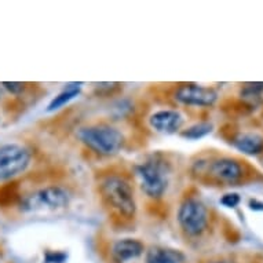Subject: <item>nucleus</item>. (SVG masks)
<instances>
[{
    "label": "nucleus",
    "mask_w": 263,
    "mask_h": 263,
    "mask_svg": "<svg viewBox=\"0 0 263 263\" xmlns=\"http://www.w3.org/2000/svg\"><path fill=\"white\" fill-rule=\"evenodd\" d=\"M100 193L104 203L125 220L133 219L137 212L134 189L124 177L110 174L101 181Z\"/></svg>",
    "instance_id": "nucleus-1"
},
{
    "label": "nucleus",
    "mask_w": 263,
    "mask_h": 263,
    "mask_svg": "<svg viewBox=\"0 0 263 263\" xmlns=\"http://www.w3.org/2000/svg\"><path fill=\"white\" fill-rule=\"evenodd\" d=\"M135 174L143 193L152 199H160L168 187L171 165L161 155H153L143 163L135 165Z\"/></svg>",
    "instance_id": "nucleus-2"
},
{
    "label": "nucleus",
    "mask_w": 263,
    "mask_h": 263,
    "mask_svg": "<svg viewBox=\"0 0 263 263\" xmlns=\"http://www.w3.org/2000/svg\"><path fill=\"white\" fill-rule=\"evenodd\" d=\"M78 138L90 151L101 156H113L120 152L124 137L120 131L109 124H94L78 131Z\"/></svg>",
    "instance_id": "nucleus-3"
},
{
    "label": "nucleus",
    "mask_w": 263,
    "mask_h": 263,
    "mask_svg": "<svg viewBox=\"0 0 263 263\" xmlns=\"http://www.w3.org/2000/svg\"><path fill=\"white\" fill-rule=\"evenodd\" d=\"M70 201V193L62 186H47L25 196L21 201V211H55L65 208Z\"/></svg>",
    "instance_id": "nucleus-4"
},
{
    "label": "nucleus",
    "mask_w": 263,
    "mask_h": 263,
    "mask_svg": "<svg viewBox=\"0 0 263 263\" xmlns=\"http://www.w3.org/2000/svg\"><path fill=\"white\" fill-rule=\"evenodd\" d=\"M178 223L187 236H200L208 226L207 207L197 199L183 200L178 210Z\"/></svg>",
    "instance_id": "nucleus-5"
},
{
    "label": "nucleus",
    "mask_w": 263,
    "mask_h": 263,
    "mask_svg": "<svg viewBox=\"0 0 263 263\" xmlns=\"http://www.w3.org/2000/svg\"><path fill=\"white\" fill-rule=\"evenodd\" d=\"M32 153L26 146L9 143L0 147V181H9L29 167Z\"/></svg>",
    "instance_id": "nucleus-6"
},
{
    "label": "nucleus",
    "mask_w": 263,
    "mask_h": 263,
    "mask_svg": "<svg viewBox=\"0 0 263 263\" xmlns=\"http://www.w3.org/2000/svg\"><path fill=\"white\" fill-rule=\"evenodd\" d=\"M175 100L186 106H203L208 108L215 104L218 94L210 87H201L197 84H181L175 91Z\"/></svg>",
    "instance_id": "nucleus-7"
},
{
    "label": "nucleus",
    "mask_w": 263,
    "mask_h": 263,
    "mask_svg": "<svg viewBox=\"0 0 263 263\" xmlns=\"http://www.w3.org/2000/svg\"><path fill=\"white\" fill-rule=\"evenodd\" d=\"M208 174L214 179L224 183H236L242 178V167L237 160L218 159L211 161L208 167Z\"/></svg>",
    "instance_id": "nucleus-8"
},
{
    "label": "nucleus",
    "mask_w": 263,
    "mask_h": 263,
    "mask_svg": "<svg viewBox=\"0 0 263 263\" xmlns=\"http://www.w3.org/2000/svg\"><path fill=\"white\" fill-rule=\"evenodd\" d=\"M149 124L157 133L174 134L181 129L182 124H183V116L177 110H171V109L159 110L149 117Z\"/></svg>",
    "instance_id": "nucleus-9"
},
{
    "label": "nucleus",
    "mask_w": 263,
    "mask_h": 263,
    "mask_svg": "<svg viewBox=\"0 0 263 263\" xmlns=\"http://www.w3.org/2000/svg\"><path fill=\"white\" fill-rule=\"evenodd\" d=\"M143 252L142 242L134 238H121L113 244L112 254L115 260L119 263H124L127 260L141 256Z\"/></svg>",
    "instance_id": "nucleus-10"
},
{
    "label": "nucleus",
    "mask_w": 263,
    "mask_h": 263,
    "mask_svg": "<svg viewBox=\"0 0 263 263\" xmlns=\"http://www.w3.org/2000/svg\"><path fill=\"white\" fill-rule=\"evenodd\" d=\"M236 149L250 156L259 155L263 151V137L256 133H242L232 141Z\"/></svg>",
    "instance_id": "nucleus-11"
},
{
    "label": "nucleus",
    "mask_w": 263,
    "mask_h": 263,
    "mask_svg": "<svg viewBox=\"0 0 263 263\" xmlns=\"http://www.w3.org/2000/svg\"><path fill=\"white\" fill-rule=\"evenodd\" d=\"M185 260V255L174 248L152 247L146 252V263H183Z\"/></svg>",
    "instance_id": "nucleus-12"
},
{
    "label": "nucleus",
    "mask_w": 263,
    "mask_h": 263,
    "mask_svg": "<svg viewBox=\"0 0 263 263\" xmlns=\"http://www.w3.org/2000/svg\"><path fill=\"white\" fill-rule=\"evenodd\" d=\"M80 84H68V87L64 91H61L55 98H52L51 102L48 104V112H54L57 109H61L65 105H68L72 100H74L80 94Z\"/></svg>",
    "instance_id": "nucleus-13"
},
{
    "label": "nucleus",
    "mask_w": 263,
    "mask_h": 263,
    "mask_svg": "<svg viewBox=\"0 0 263 263\" xmlns=\"http://www.w3.org/2000/svg\"><path fill=\"white\" fill-rule=\"evenodd\" d=\"M212 131V124L211 123H207V121H203V123H197V124H193L187 127L186 129H183L181 133V135L186 139H200L208 135Z\"/></svg>",
    "instance_id": "nucleus-14"
},
{
    "label": "nucleus",
    "mask_w": 263,
    "mask_h": 263,
    "mask_svg": "<svg viewBox=\"0 0 263 263\" xmlns=\"http://www.w3.org/2000/svg\"><path fill=\"white\" fill-rule=\"evenodd\" d=\"M238 203H240V196H238L237 193L224 194L223 197L220 199V204H223L224 207H229V208L237 207Z\"/></svg>",
    "instance_id": "nucleus-15"
},
{
    "label": "nucleus",
    "mask_w": 263,
    "mask_h": 263,
    "mask_svg": "<svg viewBox=\"0 0 263 263\" xmlns=\"http://www.w3.org/2000/svg\"><path fill=\"white\" fill-rule=\"evenodd\" d=\"M66 254L64 252H47L44 256V263H65Z\"/></svg>",
    "instance_id": "nucleus-16"
},
{
    "label": "nucleus",
    "mask_w": 263,
    "mask_h": 263,
    "mask_svg": "<svg viewBox=\"0 0 263 263\" xmlns=\"http://www.w3.org/2000/svg\"><path fill=\"white\" fill-rule=\"evenodd\" d=\"M2 87H3L5 90H7L9 92H11V94H14V95L21 94L22 91L25 90V84H24V83L5 82V83H2Z\"/></svg>",
    "instance_id": "nucleus-17"
},
{
    "label": "nucleus",
    "mask_w": 263,
    "mask_h": 263,
    "mask_svg": "<svg viewBox=\"0 0 263 263\" xmlns=\"http://www.w3.org/2000/svg\"><path fill=\"white\" fill-rule=\"evenodd\" d=\"M250 207L255 211H263V203H260L258 200H251Z\"/></svg>",
    "instance_id": "nucleus-18"
},
{
    "label": "nucleus",
    "mask_w": 263,
    "mask_h": 263,
    "mask_svg": "<svg viewBox=\"0 0 263 263\" xmlns=\"http://www.w3.org/2000/svg\"><path fill=\"white\" fill-rule=\"evenodd\" d=\"M2 95H3V87H0V98H2Z\"/></svg>",
    "instance_id": "nucleus-19"
},
{
    "label": "nucleus",
    "mask_w": 263,
    "mask_h": 263,
    "mask_svg": "<svg viewBox=\"0 0 263 263\" xmlns=\"http://www.w3.org/2000/svg\"><path fill=\"white\" fill-rule=\"evenodd\" d=\"M218 263H228V262H218Z\"/></svg>",
    "instance_id": "nucleus-20"
}]
</instances>
